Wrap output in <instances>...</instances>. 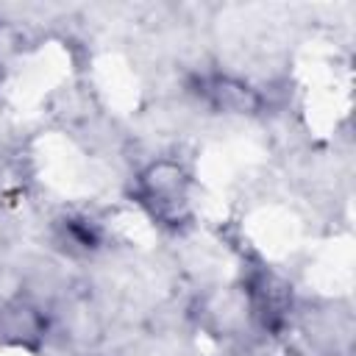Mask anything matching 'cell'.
Masks as SVG:
<instances>
[{
    "label": "cell",
    "mask_w": 356,
    "mask_h": 356,
    "mask_svg": "<svg viewBox=\"0 0 356 356\" xmlns=\"http://www.w3.org/2000/svg\"><path fill=\"white\" fill-rule=\"evenodd\" d=\"M145 203L153 206V214L164 220H175L186 203L184 175L175 167H153L145 178Z\"/></svg>",
    "instance_id": "6da1fadb"
},
{
    "label": "cell",
    "mask_w": 356,
    "mask_h": 356,
    "mask_svg": "<svg viewBox=\"0 0 356 356\" xmlns=\"http://www.w3.org/2000/svg\"><path fill=\"white\" fill-rule=\"evenodd\" d=\"M217 106L222 108H248V92L239 86V83H231V81H214L209 89H206Z\"/></svg>",
    "instance_id": "7a4b0ae2"
}]
</instances>
